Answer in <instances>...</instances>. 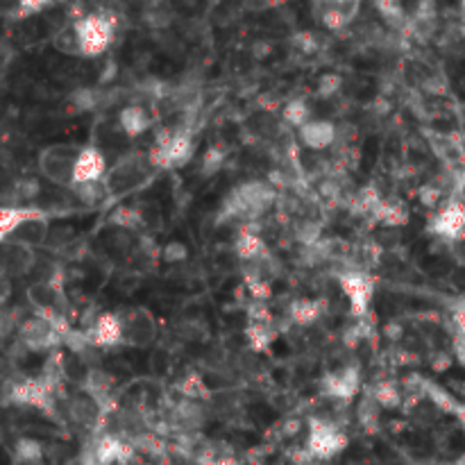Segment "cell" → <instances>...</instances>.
<instances>
[{
	"instance_id": "cell-5",
	"label": "cell",
	"mask_w": 465,
	"mask_h": 465,
	"mask_svg": "<svg viewBox=\"0 0 465 465\" xmlns=\"http://www.w3.org/2000/svg\"><path fill=\"white\" fill-rule=\"evenodd\" d=\"M83 148L73 144H55L39 154V170L52 185L71 189L73 186V170H75L77 157Z\"/></svg>"
},
{
	"instance_id": "cell-34",
	"label": "cell",
	"mask_w": 465,
	"mask_h": 465,
	"mask_svg": "<svg viewBox=\"0 0 465 465\" xmlns=\"http://www.w3.org/2000/svg\"><path fill=\"white\" fill-rule=\"evenodd\" d=\"M68 100H71V105L75 107V112H91V109H96L98 103H100V96H98L96 91H91V89H77Z\"/></svg>"
},
{
	"instance_id": "cell-12",
	"label": "cell",
	"mask_w": 465,
	"mask_h": 465,
	"mask_svg": "<svg viewBox=\"0 0 465 465\" xmlns=\"http://www.w3.org/2000/svg\"><path fill=\"white\" fill-rule=\"evenodd\" d=\"M125 325V345L128 348H148L157 341V320L153 311L146 307L130 309L128 316L123 318Z\"/></svg>"
},
{
	"instance_id": "cell-43",
	"label": "cell",
	"mask_w": 465,
	"mask_h": 465,
	"mask_svg": "<svg viewBox=\"0 0 465 465\" xmlns=\"http://www.w3.org/2000/svg\"><path fill=\"white\" fill-rule=\"evenodd\" d=\"M454 200H461L465 202V169L456 175L454 179Z\"/></svg>"
},
{
	"instance_id": "cell-26",
	"label": "cell",
	"mask_w": 465,
	"mask_h": 465,
	"mask_svg": "<svg viewBox=\"0 0 465 465\" xmlns=\"http://www.w3.org/2000/svg\"><path fill=\"white\" fill-rule=\"evenodd\" d=\"M320 21H322V26L327 28V30L338 32L348 26L350 21H352V12H350L345 5H336V3L327 0V5L322 7V12H320Z\"/></svg>"
},
{
	"instance_id": "cell-45",
	"label": "cell",
	"mask_w": 465,
	"mask_h": 465,
	"mask_svg": "<svg viewBox=\"0 0 465 465\" xmlns=\"http://www.w3.org/2000/svg\"><path fill=\"white\" fill-rule=\"evenodd\" d=\"M434 370H447L452 366V359L447 354H434V361H431Z\"/></svg>"
},
{
	"instance_id": "cell-32",
	"label": "cell",
	"mask_w": 465,
	"mask_h": 465,
	"mask_svg": "<svg viewBox=\"0 0 465 465\" xmlns=\"http://www.w3.org/2000/svg\"><path fill=\"white\" fill-rule=\"evenodd\" d=\"M112 223L121 227L123 232H134L138 225H141V223H144V218H141V214L134 211L132 207H121V209L114 211Z\"/></svg>"
},
{
	"instance_id": "cell-37",
	"label": "cell",
	"mask_w": 465,
	"mask_h": 465,
	"mask_svg": "<svg viewBox=\"0 0 465 465\" xmlns=\"http://www.w3.org/2000/svg\"><path fill=\"white\" fill-rule=\"evenodd\" d=\"M39 191H42V186H39V182H36L35 177H23L14 185V193L16 198H19V205H21L23 200H35L36 195H39Z\"/></svg>"
},
{
	"instance_id": "cell-7",
	"label": "cell",
	"mask_w": 465,
	"mask_h": 465,
	"mask_svg": "<svg viewBox=\"0 0 465 465\" xmlns=\"http://www.w3.org/2000/svg\"><path fill=\"white\" fill-rule=\"evenodd\" d=\"M343 296L350 302V313L354 318H366L370 311V302L374 297V280L363 268H350L338 275Z\"/></svg>"
},
{
	"instance_id": "cell-41",
	"label": "cell",
	"mask_w": 465,
	"mask_h": 465,
	"mask_svg": "<svg viewBox=\"0 0 465 465\" xmlns=\"http://www.w3.org/2000/svg\"><path fill=\"white\" fill-rule=\"evenodd\" d=\"M420 202L424 207H436L440 202V191L434 185L420 186Z\"/></svg>"
},
{
	"instance_id": "cell-14",
	"label": "cell",
	"mask_w": 465,
	"mask_h": 465,
	"mask_svg": "<svg viewBox=\"0 0 465 465\" xmlns=\"http://www.w3.org/2000/svg\"><path fill=\"white\" fill-rule=\"evenodd\" d=\"M297 138L304 148L320 153V150L332 148L338 141V128L327 118H311L307 125L297 130Z\"/></svg>"
},
{
	"instance_id": "cell-2",
	"label": "cell",
	"mask_w": 465,
	"mask_h": 465,
	"mask_svg": "<svg viewBox=\"0 0 465 465\" xmlns=\"http://www.w3.org/2000/svg\"><path fill=\"white\" fill-rule=\"evenodd\" d=\"M193 154V132L189 128H175L159 134L148 159L153 169H179V166L189 164Z\"/></svg>"
},
{
	"instance_id": "cell-22",
	"label": "cell",
	"mask_w": 465,
	"mask_h": 465,
	"mask_svg": "<svg viewBox=\"0 0 465 465\" xmlns=\"http://www.w3.org/2000/svg\"><path fill=\"white\" fill-rule=\"evenodd\" d=\"M322 304H325L322 300H309V297L296 300L291 307H288V318H291L296 325H300V327H309V325L320 320L322 309H325Z\"/></svg>"
},
{
	"instance_id": "cell-38",
	"label": "cell",
	"mask_w": 465,
	"mask_h": 465,
	"mask_svg": "<svg viewBox=\"0 0 465 465\" xmlns=\"http://www.w3.org/2000/svg\"><path fill=\"white\" fill-rule=\"evenodd\" d=\"M293 46L300 52H304V55H313V52H318V48H320V42H318V36L313 35V32H297V35L293 36Z\"/></svg>"
},
{
	"instance_id": "cell-11",
	"label": "cell",
	"mask_w": 465,
	"mask_h": 465,
	"mask_svg": "<svg viewBox=\"0 0 465 465\" xmlns=\"http://www.w3.org/2000/svg\"><path fill=\"white\" fill-rule=\"evenodd\" d=\"M84 332L96 350H112L125 345V325L118 313H100Z\"/></svg>"
},
{
	"instance_id": "cell-17",
	"label": "cell",
	"mask_w": 465,
	"mask_h": 465,
	"mask_svg": "<svg viewBox=\"0 0 465 465\" xmlns=\"http://www.w3.org/2000/svg\"><path fill=\"white\" fill-rule=\"evenodd\" d=\"M93 456H96L98 463L103 465H114V463H123V461L130 459V447L123 438H118L116 434H105L93 443L91 447Z\"/></svg>"
},
{
	"instance_id": "cell-13",
	"label": "cell",
	"mask_w": 465,
	"mask_h": 465,
	"mask_svg": "<svg viewBox=\"0 0 465 465\" xmlns=\"http://www.w3.org/2000/svg\"><path fill=\"white\" fill-rule=\"evenodd\" d=\"M107 159L96 146H83V153L77 157L75 170H73V186L89 185V182H100L107 177ZM71 186V189H73Z\"/></svg>"
},
{
	"instance_id": "cell-31",
	"label": "cell",
	"mask_w": 465,
	"mask_h": 465,
	"mask_svg": "<svg viewBox=\"0 0 465 465\" xmlns=\"http://www.w3.org/2000/svg\"><path fill=\"white\" fill-rule=\"evenodd\" d=\"M14 461H43V447L35 438H19L14 447Z\"/></svg>"
},
{
	"instance_id": "cell-29",
	"label": "cell",
	"mask_w": 465,
	"mask_h": 465,
	"mask_svg": "<svg viewBox=\"0 0 465 465\" xmlns=\"http://www.w3.org/2000/svg\"><path fill=\"white\" fill-rule=\"evenodd\" d=\"M227 153L220 146H211V148L205 150L202 159H200V175L202 177H214L223 166H225Z\"/></svg>"
},
{
	"instance_id": "cell-1",
	"label": "cell",
	"mask_w": 465,
	"mask_h": 465,
	"mask_svg": "<svg viewBox=\"0 0 465 465\" xmlns=\"http://www.w3.org/2000/svg\"><path fill=\"white\" fill-rule=\"evenodd\" d=\"M277 198V191L271 182H261V179H250L236 186L225 198L223 211L232 218H259L272 207Z\"/></svg>"
},
{
	"instance_id": "cell-33",
	"label": "cell",
	"mask_w": 465,
	"mask_h": 465,
	"mask_svg": "<svg viewBox=\"0 0 465 465\" xmlns=\"http://www.w3.org/2000/svg\"><path fill=\"white\" fill-rule=\"evenodd\" d=\"M341 89H343V75H338V73H325V75L318 77L316 93L322 98V100L334 98Z\"/></svg>"
},
{
	"instance_id": "cell-4",
	"label": "cell",
	"mask_w": 465,
	"mask_h": 465,
	"mask_svg": "<svg viewBox=\"0 0 465 465\" xmlns=\"http://www.w3.org/2000/svg\"><path fill=\"white\" fill-rule=\"evenodd\" d=\"M75 28L77 42H80V51L83 57H100L103 52H107V48L114 42V32L116 26L109 16L105 14H84L80 19L73 21Z\"/></svg>"
},
{
	"instance_id": "cell-24",
	"label": "cell",
	"mask_w": 465,
	"mask_h": 465,
	"mask_svg": "<svg viewBox=\"0 0 465 465\" xmlns=\"http://www.w3.org/2000/svg\"><path fill=\"white\" fill-rule=\"evenodd\" d=\"M246 336H248V341H250L252 348H255L256 352H261V350H266L268 345L275 341V329H272L271 320H261V318H255V320H250V325H248Z\"/></svg>"
},
{
	"instance_id": "cell-46",
	"label": "cell",
	"mask_w": 465,
	"mask_h": 465,
	"mask_svg": "<svg viewBox=\"0 0 465 465\" xmlns=\"http://www.w3.org/2000/svg\"><path fill=\"white\" fill-rule=\"evenodd\" d=\"M336 5H350V3H357V0H332Z\"/></svg>"
},
{
	"instance_id": "cell-28",
	"label": "cell",
	"mask_w": 465,
	"mask_h": 465,
	"mask_svg": "<svg viewBox=\"0 0 465 465\" xmlns=\"http://www.w3.org/2000/svg\"><path fill=\"white\" fill-rule=\"evenodd\" d=\"M370 395H373L374 402H377L379 406H383V409H395V406L402 404V393H399L398 383L390 382V379L379 382Z\"/></svg>"
},
{
	"instance_id": "cell-9",
	"label": "cell",
	"mask_w": 465,
	"mask_h": 465,
	"mask_svg": "<svg viewBox=\"0 0 465 465\" xmlns=\"http://www.w3.org/2000/svg\"><path fill=\"white\" fill-rule=\"evenodd\" d=\"M64 341V334L52 325L51 320L42 316H32L21 322L19 327V345L26 348L28 352H43L52 350L57 343Z\"/></svg>"
},
{
	"instance_id": "cell-10",
	"label": "cell",
	"mask_w": 465,
	"mask_h": 465,
	"mask_svg": "<svg viewBox=\"0 0 465 465\" xmlns=\"http://www.w3.org/2000/svg\"><path fill=\"white\" fill-rule=\"evenodd\" d=\"M361 390V370L357 363H348L322 377V395L336 402H350Z\"/></svg>"
},
{
	"instance_id": "cell-8",
	"label": "cell",
	"mask_w": 465,
	"mask_h": 465,
	"mask_svg": "<svg viewBox=\"0 0 465 465\" xmlns=\"http://www.w3.org/2000/svg\"><path fill=\"white\" fill-rule=\"evenodd\" d=\"M427 232L436 239H443L447 243L463 239L465 236V202L452 198L447 205L440 207L427 223Z\"/></svg>"
},
{
	"instance_id": "cell-6",
	"label": "cell",
	"mask_w": 465,
	"mask_h": 465,
	"mask_svg": "<svg viewBox=\"0 0 465 465\" xmlns=\"http://www.w3.org/2000/svg\"><path fill=\"white\" fill-rule=\"evenodd\" d=\"M150 169H153V164H150L148 154H130V157L116 162L107 177H105L109 195H121L134 189V186L144 185V179L150 175Z\"/></svg>"
},
{
	"instance_id": "cell-25",
	"label": "cell",
	"mask_w": 465,
	"mask_h": 465,
	"mask_svg": "<svg viewBox=\"0 0 465 465\" xmlns=\"http://www.w3.org/2000/svg\"><path fill=\"white\" fill-rule=\"evenodd\" d=\"M71 193H75V198L80 200L84 207H98L100 202H105V200L109 198L105 179H100V182H89V185L73 186Z\"/></svg>"
},
{
	"instance_id": "cell-35",
	"label": "cell",
	"mask_w": 465,
	"mask_h": 465,
	"mask_svg": "<svg viewBox=\"0 0 465 465\" xmlns=\"http://www.w3.org/2000/svg\"><path fill=\"white\" fill-rule=\"evenodd\" d=\"M179 390H182V395H185L186 399H200V398H207V386L205 382H202V377H198V374H189V377L182 379V383H179Z\"/></svg>"
},
{
	"instance_id": "cell-18",
	"label": "cell",
	"mask_w": 465,
	"mask_h": 465,
	"mask_svg": "<svg viewBox=\"0 0 465 465\" xmlns=\"http://www.w3.org/2000/svg\"><path fill=\"white\" fill-rule=\"evenodd\" d=\"M150 125H153V116L141 105H128V107L118 112V128H121L125 137H141L144 132H148Z\"/></svg>"
},
{
	"instance_id": "cell-20",
	"label": "cell",
	"mask_w": 465,
	"mask_h": 465,
	"mask_svg": "<svg viewBox=\"0 0 465 465\" xmlns=\"http://www.w3.org/2000/svg\"><path fill=\"white\" fill-rule=\"evenodd\" d=\"M234 255L236 259H240L243 264H255V261L264 259V256L268 255V250L264 239H261L256 232L243 230L239 232V236H236L234 240Z\"/></svg>"
},
{
	"instance_id": "cell-30",
	"label": "cell",
	"mask_w": 465,
	"mask_h": 465,
	"mask_svg": "<svg viewBox=\"0 0 465 465\" xmlns=\"http://www.w3.org/2000/svg\"><path fill=\"white\" fill-rule=\"evenodd\" d=\"M52 46L62 52V55L83 57V51H80V42H77V35H75V28H73V23L71 26L62 28V30L52 36Z\"/></svg>"
},
{
	"instance_id": "cell-27",
	"label": "cell",
	"mask_w": 465,
	"mask_h": 465,
	"mask_svg": "<svg viewBox=\"0 0 465 465\" xmlns=\"http://www.w3.org/2000/svg\"><path fill=\"white\" fill-rule=\"evenodd\" d=\"M281 116H284V123L291 125V128L300 130L302 125H307L309 121H311V107H309L307 100L296 98V100L287 103V107H284Z\"/></svg>"
},
{
	"instance_id": "cell-39",
	"label": "cell",
	"mask_w": 465,
	"mask_h": 465,
	"mask_svg": "<svg viewBox=\"0 0 465 465\" xmlns=\"http://www.w3.org/2000/svg\"><path fill=\"white\" fill-rule=\"evenodd\" d=\"M52 3H55V0H16V7H19V14L21 16H32L48 10Z\"/></svg>"
},
{
	"instance_id": "cell-40",
	"label": "cell",
	"mask_w": 465,
	"mask_h": 465,
	"mask_svg": "<svg viewBox=\"0 0 465 465\" xmlns=\"http://www.w3.org/2000/svg\"><path fill=\"white\" fill-rule=\"evenodd\" d=\"M452 322H454L459 336L465 338V297L454 302V307H452Z\"/></svg>"
},
{
	"instance_id": "cell-15",
	"label": "cell",
	"mask_w": 465,
	"mask_h": 465,
	"mask_svg": "<svg viewBox=\"0 0 465 465\" xmlns=\"http://www.w3.org/2000/svg\"><path fill=\"white\" fill-rule=\"evenodd\" d=\"M48 216H51V211L46 209L30 216V218L23 220L21 225L12 232V236L7 240H16V243H23V246H30V248H42L48 240V236H51V223H48Z\"/></svg>"
},
{
	"instance_id": "cell-42",
	"label": "cell",
	"mask_w": 465,
	"mask_h": 465,
	"mask_svg": "<svg viewBox=\"0 0 465 465\" xmlns=\"http://www.w3.org/2000/svg\"><path fill=\"white\" fill-rule=\"evenodd\" d=\"M450 250H452V256H454L456 264L465 268V236L463 239L454 240V243H450Z\"/></svg>"
},
{
	"instance_id": "cell-16",
	"label": "cell",
	"mask_w": 465,
	"mask_h": 465,
	"mask_svg": "<svg viewBox=\"0 0 465 465\" xmlns=\"http://www.w3.org/2000/svg\"><path fill=\"white\" fill-rule=\"evenodd\" d=\"M5 243V252H3V268L5 275H28L36 264L35 248L16 243V240H3Z\"/></svg>"
},
{
	"instance_id": "cell-44",
	"label": "cell",
	"mask_w": 465,
	"mask_h": 465,
	"mask_svg": "<svg viewBox=\"0 0 465 465\" xmlns=\"http://www.w3.org/2000/svg\"><path fill=\"white\" fill-rule=\"evenodd\" d=\"M271 52H272V46L268 42H255V46H252V55H255L256 59H266Z\"/></svg>"
},
{
	"instance_id": "cell-3",
	"label": "cell",
	"mask_w": 465,
	"mask_h": 465,
	"mask_svg": "<svg viewBox=\"0 0 465 465\" xmlns=\"http://www.w3.org/2000/svg\"><path fill=\"white\" fill-rule=\"evenodd\" d=\"M350 438L348 434L338 427L334 420L313 415L309 420V436H307V454L318 461L336 459L341 452L348 450Z\"/></svg>"
},
{
	"instance_id": "cell-19",
	"label": "cell",
	"mask_w": 465,
	"mask_h": 465,
	"mask_svg": "<svg viewBox=\"0 0 465 465\" xmlns=\"http://www.w3.org/2000/svg\"><path fill=\"white\" fill-rule=\"evenodd\" d=\"M103 411V404L98 402L93 395H89L87 390L77 393L75 398L68 402V414H71V418L75 420L77 424H83V427H93V424L100 420Z\"/></svg>"
},
{
	"instance_id": "cell-21",
	"label": "cell",
	"mask_w": 465,
	"mask_h": 465,
	"mask_svg": "<svg viewBox=\"0 0 465 465\" xmlns=\"http://www.w3.org/2000/svg\"><path fill=\"white\" fill-rule=\"evenodd\" d=\"M175 21L170 0H148L144 7V23L150 30H169Z\"/></svg>"
},
{
	"instance_id": "cell-23",
	"label": "cell",
	"mask_w": 465,
	"mask_h": 465,
	"mask_svg": "<svg viewBox=\"0 0 465 465\" xmlns=\"http://www.w3.org/2000/svg\"><path fill=\"white\" fill-rule=\"evenodd\" d=\"M374 220L386 227L406 225V220H409V211H406V207H404L402 202H398V200L383 198V202L379 205V209L374 211Z\"/></svg>"
},
{
	"instance_id": "cell-36",
	"label": "cell",
	"mask_w": 465,
	"mask_h": 465,
	"mask_svg": "<svg viewBox=\"0 0 465 465\" xmlns=\"http://www.w3.org/2000/svg\"><path fill=\"white\" fill-rule=\"evenodd\" d=\"M189 256V246L182 243V240H169L164 248H162V259L166 264H179Z\"/></svg>"
}]
</instances>
